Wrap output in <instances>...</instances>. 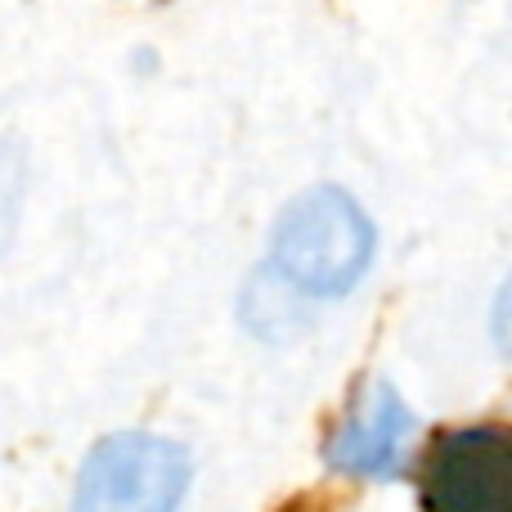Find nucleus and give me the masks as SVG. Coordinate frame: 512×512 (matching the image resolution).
Instances as JSON below:
<instances>
[{
  "label": "nucleus",
  "instance_id": "nucleus-3",
  "mask_svg": "<svg viewBox=\"0 0 512 512\" xmlns=\"http://www.w3.org/2000/svg\"><path fill=\"white\" fill-rule=\"evenodd\" d=\"M189 486V454L176 441L117 432L95 445L72 512H176Z\"/></svg>",
  "mask_w": 512,
  "mask_h": 512
},
{
  "label": "nucleus",
  "instance_id": "nucleus-7",
  "mask_svg": "<svg viewBox=\"0 0 512 512\" xmlns=\"http://www.w3.org/2000/svg\"><path fill=\"white\" fill-rule=\"evenodd\" d=\"M283 512H324V508H319V504H315V499H297V504H288V508H283Z\"/></svg>",
  "mask_w": 512,
  "mask_h": 512
},
{
  "label": "nucleus",
  "instance_id": "nucleus-5",
  "mask_svg": "<svg viewBox=\"0 0 512 512\" xmlns=\"http://www.w3.org/2000/svg\"><path fill=\"white\" fill-rule=\"evenodd\" d=\"M23 189H27V162L14 144L0 140V248L14 239L18 225V207H23Z\"/></svg>",
  "mask_w": 512,
  "mask_h": 512
},
{
  "label": "nucleus",
  "instance_id": "nucleus-4",
  "mask_svg": "<svg viewBox=\"0 0 512 512\" xmlns=\"http://www.w3.org/2000/svg\"><path fill=\"white\" fill-rule=\"evenodd\" d=\"M409 436H414V414L396 396V387L369 382L328 436V463L346 477H400Z\"/></svg>",
  "mask_w": 512,
  "mask_h": 512
},
{
  "label": "nucleus",
  "instance_id": "nucleus-2",
  "mask_svg": "<svg viewBox=\"0 0 512 512\" xmlns=\"http://www.w3.org/2000/svg\"><path fill=\"white\" fill-rule=\"evenodd\" d=\"M423 512H512V423L436 432L418 459Z\"/></svg>",
  "mask_w": 512,
  "mask_h": 512
},
{
  "label": "nucleus",
  "instance_id": "nucleus-6",
  "mask_svg": "<svg viewBox=\"0 0 512 512\" xmlns=\"http://www.w3.org/2000/svg\"><path fill=\"white\" fill-rule=\"evenodd\" d=\"M490 328H495V346H499V351H504L508 360H512V274H508L504 288H499V301H495V324H490Z\"/></svg>",
  "mask_w": 512,
  "mask_h": 512
},
{
  "label": "nucleus",
  "instance_id": "nucleus-1",
  "mask_svg": "<svg viewBox=\"0 0 512 512\" xmlns=\"http://www.w3.org/2000/svg\"><path fill=\"white\" fill-rule=\"evenodd\" d=\"M373 261V225L351 194L333 185L292 198L274 225V274L306 297H342Z\"/></svg>",
  "mask_w": 512,
  "mask_h": 512
}]
</instances>
